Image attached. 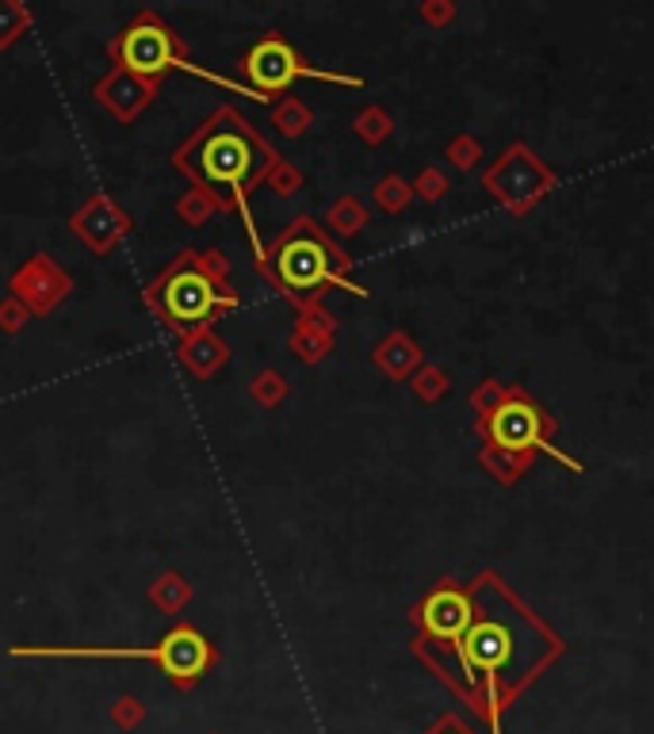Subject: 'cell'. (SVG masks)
I'll return each mask as SVG.
<instances>
[{"label": "cell", "instance_id": "obj_26", "mask_svg": "<svg viewBox=\"0 0 654 734\" xmlns=\"http://www.w3.org/2000/svg\"><path fill=\"white\" fill-rule=\"evenodd\" d=\"M452 188V180L445 176V169H436V164H425V169L413 176V196L425 199V204H440Z\"/></svg>", "mask_w": 654, "mask_h": 734}, {"label": "cell", "instance_id": "obj_22", "mask_svg": "<svg viewBox=\"0 0 654 734\" xmlns=\"http://www.w3.org/2000/svg\"><path fill=\"white\" fill-rule=\"evenodd\" d=\"M410 391H413V399H417V402L433 406V402L448 399V391H452V379H448L445 367L421 364L417 371H413V379H410Z\"/></svg>", "mask_w": 654, "mask_h": 734}, {"label": "cell", "instance_id": "obj_19", "mask_svg": "<svg viewBox=\"0 0 654 734\" xmlns=\"http://www.w3.org/2000/svg\"><path fill=\"white\" fill-rule=\"evenodd\" d=\"M272 123H276V131L283 134V138H303L306 131H311V123H314V111L306 108L299 96H280V100L272 103Z\"/></svg>", "mask_w": 654, "mask_h": 734}, {"label": "cell", "instance_id": "obj_25", "mask_svg": "<svg viewBox=\"0 0 654 734\" xmlns=\"http://www.w3.org/2000/svg\"><path fill=\"white\" fill-rule=\"evenodd\" d=\"M445 157H448V164H452V169L471 172L479 161H483V142H479L471 131H460V134H456V138L445 146Z\"/></svg>", "mask_w": 654, "mask_h": 734}, {"label": "cell", "instance_id": "obj_30", "mask_svg": "<svg viewBox=\"0 0 654 734\" xmlns=\"http://www.w3.org/2000/svg\"><path fill=\"white\" fill-rule=\"evenodd\" d=\"M142 719H146V708H142L134 696H119V700L111 704V723L123 726V731H134Z\"/></svg>", "mask_w": 654, "mask_h": 734}, {"label": "cell", "instance_id": "obj_8", "mask_svg": "<svg viewBox=\"0 0 654 734\" xmlns=\"http://www.w3.org/2000/svg\"><path fill=\"white\" fill-rule=\"evenodd\" d=\"M238 70H242L245 85H250L257 96H265L268 103H276L280 96H288V88L295 85V81H326V85L364 88V77H356V73H334V70H318V65H311L280 32L261 35V39L242 54Z\"/></svg>", "mask_w": 654, "mask_h": 734}, {"label": "cell", "instance_id": "obj_7", "mask_svg": "<svg viewBox=\"0 0 654 734\" xmlns=\"http://www.w3.org/2000/svg\"><path fill=\"white\" fill-rule=\"evenodd\" d=\"M12 658H138L154 662L180 693L195 688L218 665V647L192 624H177L154 647H12Z\"/></svg>", "mask_w": 654, "mask_h": 734}, {"label": "cell", "instance_id": "obj_18", "mask_svg": "<svg viewBox=\"0 0 654 734\" xmlns=\"http://www.w3.org/2000/svg\"><path fill=\"white\" fill-rule=\"evenodd\" d=\"M367 219H372V215H367V207L360 204L356 196L334 199V204H329V211H326V227L334 230L337 237H356L360 230L367 227Z\"/></svg>", "mask_w": 654, "mask_h": 734}, {"label": "cell", "instance_id": "obj_1", "mask_svg": "<svg viewBox=\"0 0 654 734\" xmlns=\"http://www.w3.org/2000/svg\"><path fill=\"white\" fill-rule=\"evenodd\" d=\"M468 586V627L425 670L452 688L486 731L501 734L506 711L567 655V643L498 571H479Z\"/></svg>", "mask_w": 654, "mask_h": 734}, {"label": "cell", "instance_id": "obj_5", "mask_svg": "<svg viewBox=\"0 0 654 734\" xmlns=\"http://www.w3.org/2000/svg\"><path fill=\"white\" fill-rule=\"evenodd\" d=\"M230 276H234V265L227 253L184 249L142 288V298L165 329L187 337L195 329L215 326L218 318H227L242 306Z\"/></svg>", "mask_w": 654, "mask_h": 734}, {"label": "cell", "instance_id": "obj_3", "mask_svg": "<svg viewBox=\"0 0 654 734\" xmlns=\"http://www.w3.org/2000/svg\"><path fill=\"white\" fill-rule=\"evenodd\" d=\"M468 402H471V414H475V432L479 440H483L479 463H483V470L494 482L517 486L529 475L536 455H552L555 463L570 467L574 475L585 470V463H578L574 455L555 448L559 421L547 414L544 402L532 399L529 387L501 383V379L491 376L471 391Z\"/></svg>", "mask_w": 654, "mask_h": 734}, {"label": "cell", "instance_id": "obj_13", "mask_svg": "<svg viewBox=\"0 0 654 734\" xmlns=\"http://www.w3.org/2000/svg\"><path fill=\"white\" fill-rule=\"evenodd\" d=\"M230 356H234V352H230V344L215 333V326L195 329V333L180 337V348H177V359L187 367V371H192L195 379L218 376V371L230 364Z\"/></svg>", "mask_w": 654, "mask_h": 734}, {"label": "cell", "instance_id": "obj_6", "mask_svg": "<svg viewBox=\"0 0 654 734\" xmlns=\"http://www.w3.org/2000/svg\"><path fill=\"white\" fill-rule=\"evenodd\" d=\"M108 58L116 62V70H131L149 81H161L169 70H184V73H192V77H203V81H210V85H218L222 93L245 96V100H253V103H268L265 96L253 93L245 81L222 77V73H210V70H203L199 62H192L187 42L180 39L154 9L134 12L131 24L108 42Z\"/></svg>", "mask_w": 654, "mask_h": 734}, {"label": "cell", "instance_id": "obj_17", "mask_svg": "<svg viewBox=\"0 0 654 734\" xmlns=\"http://www.w3.org/2000/svg\"><path fill=\"white\" fill-rule=\"evenodd\" d=\"M230 211H234V204L207 188H187L184 196L177 199V215L184 227H203L210 215H230Z\"/></svg>", "mask_w": 654, "mask_h": 734}, {"label": "cell", "instance_id": "obj_11", "mask_svg": "<svg viewBox=\"0 0 654 734\" xmlns=\"http://www.w3.org/2000/svg\"><path fill=\"white\" fill-rule=\"evenodd\" d=\"M70 230L93 257H108V253L134 230V219L108 196V192H96V196H88L85 204L73 211Z\"/></svg>", "mask_w": 654, "mask_h": 734}, {"label": "cell", "instance_id": "obj_23", "mask_svg": "<svg viewBox=\"0 0 654 734\" xmlns=\"http://www.w3.org/2000/svg\"><path fill=\"white\" fill-rule=\"evenodd\" d=\"M35 24V12L24 0H0V50H12L16 39Z\"/></svg>", "mask_w": 654, "mask_h": 734}, {"label": "cell", "instance_id": "obj_15", "mask_svg": "<svg viewBox=\"0 0 654 734\" xmlns=\"http://www.w3.org/2000/svg\"><path fill=\"white\" fill-rule=\"evenodd\" d=\"M372 364L379 367L390 383H410L413 371L425 364V352H421V344L405 329H395V333H387L372 348Z\"/></svg>", "mask_w": 654, "mask_h": 734}, {"label": "cell", "instance_id": "obj_9", "mask_svg": "<svg viewBox=\"0 0 654 734\" xmlns=\"http://www.w3.org/2000/svg\"><path fill=\"white\" fill-rule=\"evenodd\" d=\"M483 188L506 207L513 219L536 211L555 188H559V172L529 146V142H509L498 157L483 169Z\"/></svg>", "mask_w": 654, "mask_h": 734}, {"label": "cell", "instance_id": "obj_2", "mask_svg": "<svg viewBox=\"0 0 654 734\" xmlns=\"http://www.w3.org/2000/svg\"><path fill=\"white\" fill-rule=\"evenodd\" d=\"M280 161V149L230 103L210 111L199 123V131L172 149V169L184 172L192 180V188H207L234 204V211L245 222V234H250L253 260L265 257V242H261L257 222H253L250 199Z\"/></svg>", "mask_w": 654, "mask_h": 734}, {"label": "cell", "instance_id": "obj_14", "mask_svg": "<svg viewBox=\"0 0 654 734\" xmlns=\"http://www.w3.org/2000/svg\"><path fill=\"white\" fill-rule=\"evenodd\" d=\"M288 344L303 364H318V359H326L337 344V318L326 310V306H318V310H311V314H299Z\"/></svg>", "mask_w": 654, "mask_h": 734}, {"label": "cell", "instance_id": "obj_24", "mask_svg": "<svg viewBox=\"0 0 654 734\" xmlns=\"http://www.w3.org/2000/svg\"><path fill=\"white\" fill-rule=\"evenodd\" d=\"M291 394V383L276 371V367H261L257 376L250 379V399H257L265 409L283 406V399Z\"/></svg>", "mask_w": 654, "mask_h": 734}, {"label": "cell", "instance_id": "obj_20", "mask_svg": "<svg viewBox=\"0 0 654 734\" xmlns=\"http://www.w3.org/2000/svg\"><path fill=\"white\" fill-rule=\"evenodd\" d=\"M372 204L379 207L383 215H402L405 207L413 204V184L405 176H398V172H387L372 188Z\"/></svg>", "mask_w": 654, "mask_h": 734}, {"label": "cell", "instance_id": "obj_21", "mask_svg": "<svg viewBox=\"0 0 654 734\" xmlns=\"http://www.w3.org/2000/svg\"><path fill=\"white\" fill-rule=\"evenodd\" d=\"M352 134H356L364 146H383V142L395 134V119H390V111L379 108V103H367V108L352 119Z\"/></svg>", "mask_w": 654, "mask_h": 734}, {"label": "cell", "instance_id": "obj_29", "mask_svg": "<svg viewBox=\"0 0 654 734\" xmlns=\"http://www.w3.org/2000/svg\"><path fill=\"white\" fill-rule=\"evenodd\" d=\"M27 321H32V310H27L20 298H12V295L0 298V329H4V333H20Z\"/></svg>", "mask_w": 654, "mask_h": 734}, {"label": "cell", "instance_id": "obj_16", "mask_svg": "<svg viewBox=\"0 0 654 734\" xmlns=\"http://www.w3.org/2000/svg\"><path fill=\"white\" fill-rule=\"evenodd\" d=\"M149 601H154V609L165 612V616H180V612L187 609V601H192V582L177 571L157 574L154 586H149Z\"/></svg>", "mask_w": 654, "mask_h": 734}, {"label": "cell", "instance_id": "obj_28", "mask_svg": "<svg viewBox=\"0 0 654 734\" xmlns=\"http://www.w3.org/2000/svg\"><path fill=\"white\" fill-rule=\"evenodd\" d=\"M417 16L425 20V24L433 27V32H445V27L452 24L456 16H460V9H456L452 0H421Z\"/></svg>", "mask_w": 654, "mask_h": 734}, {"label": "cell", "instance_id": "obj_31", "mask_svg": "<svg viewBox=\"0 0 654 734\" xmlns=\"http://www.w3.org/2000/svg\"><path fill=\"white\" fill-rule=\"evenodd\" d=\"M425 734H479V731L463 715H456V711H445V715L436 719V723L428 726Z\"/></svg>", "mask_w": 654, "mask_h": 734}, {"label": "cell", "instance_id": "obj_27", "mask_svg": "<svg viewBox=\"0 0 654 734\" xmlns=\"http://www.w3.org/2000/svg\"><path fill=\"white\" fill-rule=\"evenodd\" d=\"M265 184H268V188H272L280 199H291L299 188H303L306 180H303V172H299L291 161H280V164H276V169H272V176L265 180Z\"/></svg>", "mask_w": 654, "mask_h": 734}, {"label": "cell", "instance_id": "obj_10", "mask_svg": "<svg viewBox=\"0 0 654 734\" xmlns=\"http://www.w3.org/2000/svg\"><path fill=\"white\" fill-rule=\"evenodd\" d=\"M73 291V276L58 265L50 253H35L24 268L9 280V295L32 310V318H47L55 306H62Z\"/></svg>", "mask_w": 654, "mask_h": 734}, {"label": "cell", "instance_id": "obj_12", "mask_svg": "<svg viewBox=\"0 0 654 734\" xmlns=\"http://www.w3.org/2000/svg\"><path fill=\"white\" fill-rule=\"evenodd\" d=\"M157 93H161V81L138 77V73L131 70H116V65H111L93 88L96 103H100L111 119H119V123H134V119L157 100Z\"/></svg>", "mask_w": 654, "mask_h": 734}, {"label": "cell", "instance_id": "obj_4", "mask_svg": "<svg viewBox=\"0 0 654 734\" xmlns=\"http://www.w3.org/2000/svg\"><path fill=\"white\" fill-rule=\"evenodd\" d=\"M265 276L268 288H276L299 314H311L322 306L326 291L341 288L356 298H367V288L352 280V257L311 219L295 215L288 227L276 234L272 245H265V257L253 260Z\"/></svg>", "mask_w": 654, "mask_h": 734}]
</instances>
